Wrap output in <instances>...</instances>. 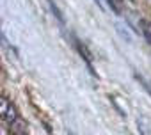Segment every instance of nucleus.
I'll return each mask as SVG.
<instances>
[{
	"label": "nucleus",
	"instance_id": "0eeeda50",
	"mask_svg": "<svg viewBox=\"0 0 151 135\" xmlns=\"http://www.w3.org/2000/svg\"><path fill=\"white\" fill-rule=\"evenodd\" d=\"M135 78H137V80H139V82H142V84H144V85H146V89H147V91H149V93H151V82H146V80H142V78H140V77H139V75H135Z\"/></svg>",
	"mask_w": 151,
	"mask_h": 135
},
{
	"label": "nucleus",
	"instance_id": "f257e3e1",
	"mask_svg": "<svg viewBox=\"0 0 151 135\" xmlns=\"http://www.w3.org/2000/svg\"><path fill=\"white\" fill-rule=\"evenodd\" d=\"M11 131H13V135L14 133H25L27 131V123L18 117L14 123H11Z\"/></svg>",
	"mask_w": 151,
	"mask_h": 135
},
{
	"label": "nucleus",
	"instance_id": "39448f33",
	"mask_svg": "<svg viewBox=\"0 0 151 135\" xmlns=\"http://www.w3.org/2000/svg\"><path fill=\"white\" fill-rule=\"evenodd\" d=\"M48 4H50V9H52V13L55 14V18H57V20H59L60 23H64V18H62V13H60V11L57 9V6L53 4V0H48Z\"/></svg>",
	"mask_w": 151,
	"mask_h": 135
},
{
	"label": "nucleus",
	"instance_id": "f03ea898",
	"mask_svg": "<svg viewBox=\"0 0 151 135\" xmlns=\"http://www.w3.org/2000/svg\"><path fill=\"white\" fill-rule=\"evenodd\" d=\"M2 117H4V121H7L9 124H11V123H14V121L18 119V110H16V107L11 103V105H9V108H7V112H6Z\"/></svg>",
	"mask_w": 151,
	"mask_h": 135
},
{
	"label": "nucleus",
	"instance_id": "1a4fd4ad",
	"mask_svg": "<svg viewBox=\"0 0 151 135\" xmlns=\"http://www.w3.org/2000/svg\"><path fill=\"white\" fill-rule=\"evenodd\" d=\"M14 135H27V133H14Z\"/></svg>",
	"mask_w": 151,
	"mask_h": 135
},
{
	"label": "nucleus",
	"instance_id": "7ed1b4c3",
	"mask_svg": "<svg viewBox=\"0 0 151 135\" xmlns=\"http://www.w3.org/2000/svg\"><path fill=\"white\" fill-rule=\"evenodd\" d=\"M140 27H142V34H144L146 41L151 45V23L146 22V20H140Z\"/></svg>",
	"mask_w": 151,
	"mask_h": 135
},
{
	"label": "nucleus",
	"instance_id": "423d86ee",
	"mask_svg": "<svg viewBox=\"0 0 151 135\" xmlns=\"http://www.w3.org/2000/svg\"><path fill=\"white\" fill-rule=\"evenodd\" d=\"M9 105H11V101L6 98V96H2V100H0V114H6L7 112V108H9Z\"/></svg>",
	"mask_w": 151,
	"mask_h": 135
},
{
	"label": "nucleus",
	"instance_id": "6e6552de",
	"mask_svg": "<svg viewBox=\"0 0 151 135\" xmlns=\"http://www.w3.org/2000/svg\"><path fill=\"white\" fill-rule=\"evenodd\" d=\"M117 32H119V34H121V36H123V37H124L126 41H130V36H128V34H126V32L123 30V27H121V25H117Z\"/></svg>",
	"mask_w": 151,
	"mask_h": 135
},
{
	"label": "nucleus",
	"instance_id": "20e7f679",
	"mask_svg": "<svg viewBox=\"0 0 151 135\" xmlns=\"http://www.w3.org/2000/svg\"><path fill=\"white\" fill-rule=\"evenodd\" d=\"M77 48H78L80 55H82L87 62H91V60H93V55L89 53V50H87V46H86V45H82V43H78V41H77Z\"/></svg>",
	"mask_w": 151,
	"mask_h": 135
}]
</instances>
